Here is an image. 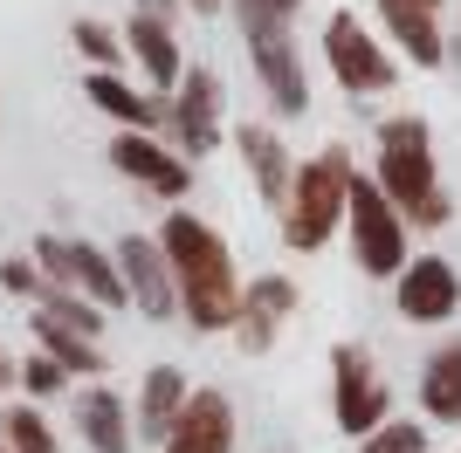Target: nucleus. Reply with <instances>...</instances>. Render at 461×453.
Here are the masks:
<instances>
[{
  "instance_id": "nucleus-22",
  "label": "nucleus",
  "mask_w": 461,
  "mask_h": 453,
  "mask_svg": "<svg viewBox=\"0 0 461 453\" xmlns=\"http://www.w3.org/2000/svg\"><path fill=\"white\" fill-rule=\"evenodd\" d=\"M420 413L427 419H461V337L441 343L420 364Z\"/></svg>"
},
{
  "instance_id": "nucleus-32",
  "label": "nucleus",
  "mask_w": 461,
  "mask_h": 453,
  "mask_svg": "<svg viewBox=\"0 0 461 453\" xmlns=\"http://www.w3.org/2000/svg\"><path fill=\"white\" fill-rule=\"evenodd\" d=\"M179 7H193V14H221L228 0H179Z\"/></svg>"
},
{
  "instance_id": "nucleus-27",
  "label": "nucleus",
  "mask_w": 461,
  "mask_h": 453,
  "mask_svg": "<svg viewBox=\"0 0 461 453\" xmlns=\"http://www.w3.org/2000/svg\"><path fill=\"white\" fill-rule=\"evenodd\" d=\"M358 453H427V426L420 419H385Z\"/></svg>"
},
{
  "instance_id": "nucleus-10",
  "label": "nucleus",
  "mask_w": 461,
  "mask_h": 453,
  "mask_svg": "<svg viewBox=\"0 0 461 453\" xmlns=\"http://www.w3.org/2000/svg\"><path fill=\"white\" fill-rule=\"evenodd\" d=\"M117 275H124V296H131V309H145L152 323L179 316V296H173V268H166V254H158L152 234H124V241L111 247Z\"/></svg>"
},
{
  "instance_id": "nucleus-21",
  "label": "nucleus",
  "mask_w": 461,
  "mask_h": 453,
  "mask_svg": "<svg viewBox=\"0 0 461 453\" xmlns=\"http://www.w3.org/2000/svg\"><path fill=\"white\" fill-rule=\"evenodd\" d=\"M28 330H35V351L41 358H56L69 378H104V343H90V337H77V330H62V323H49V316H35L28 309Z\"/></svg>"
},
{
  "instance_id": "nucleus-15",
  "label": "nucleus",
  "mask_w": 461,
  "mask_h": 453,
  "mask_svg": "<svg viewBox=\"0 0 461 453\" xmlns=\"http://www.w3.org/2000/svg\"><path fill=\"white\" fill-rule=\"evenodd\" d=\"M186 398H193L186 371H179V364H152V371H145V385H138V398H131L138 440H145V447H166V440H173V426H179V413H186Z\"/></svg>"
},
{
  "instance_id": "nucleus-26",
  "label": "nucleus",
  "mask_w": 461,
  "mask_h": 453,
  "mask_svg": "<svg viewBox=\"0 0 461 453\" xmlns=\"http://www.w3.org/2000/svg\"><path fill=\"white\" fill-rule=\"evenodd\" d=\"M69 392V371H62L56 358H21V398H28V405H49V398H62Z\"/></svg>"
},
{
  "instance_id": "nucleus-3",
  "label": "nucleus",
  "mask_w": 461,
  "mask_h": 453,
  "mask_svg": "<svg viewBox=\"0 0 461 453\" xmlns=\"http://www.w3.org/2000/svg\"><path fill=\"white\" fill-rule=\"evenodd\" d=\"M351 151L345 145H324L310 165H296V179H289V200H283V247H296V254H317V247L345 226V200H351Z\"/></svg>"
},
{
  "instance_id": "nucleus-9",
  "label": "nucleus",
  "mask_w": 461,
  "mask_h": 453,
  "mask_svg": "<svg viewBox=\"0 0 461 453\" xmlns=\"http://www.w3.org/2000/svg\"><path fill=\"white\" fill-rule=\"evenodd\" d=\"M241 41H249V62H255V76H262V90H269L276 117H303L310 111V83H303L296 35L276 28V21H255V28H241Z\"/></svg>"
},
{
  "instance_id": "nucleus-25",
  "label": "nucleus",
  "mask_w": 461,
  "mask_h": 453,
  "mask_svg": "<svg viewBox=\"0 0 461 453\" xmlns=\"http://www.w3.org/2000/svg\"><path fill=\"white\" fill-rule=\"evenodd\" d=\"M69 41H77V56L90 62L96 76H117L124 62H131V56H124V35H117L111 21H96V14H83L77 28H69Z\"/></svg>"
},
{
  "instance_id": "nucleus-18",
  "label": "nucleus",
  "mask_w": 461,
  "mask_h": 453,
  "mask_svg": "<svg viewBox=\"0 0 461 453\" xmlns=\"http://www.w3.org/2000/svg\"><path fill=\"white\" fill-rule=\"evenodd\" d=\"M83 90H90V103L111 117L117 131H145V138H158V131H166V117H173V96L131 90L124 76H96V69H90V83H83Z\"/></svg>"
},
{
  "instance_id": "nucleus-16",
  "label": "nucleus",
  "mask_w": 461,
  "mask_h": 453,
  "mask_svg": "<svg viewBox=\"0 0 461 453\" xmlns=\"http://www.w3.org/2000/svg\"><path fill=\"white\" fill-rule=\"evenodd\" d=\"M166 453H234V398L221 392V385H200V392L186 398V413H179Z\"/></svg>"
},
{
  "instance_id": "nucleus-4",
  "label": "nucleus",
  "mask_w": 461,
  "mask_h": 453,
  "mask_svg": "<svg viewBox=\"0 0 461 453\" xmlns=\"http://www.w3.org/2000/svg\"><path fill=\"white\" fill-rule=\"evenodd\" d=\"M345 226H351V262H358V275H372V282H400V268L413 262V247H406V220L393 213V200L372 186L366 172L351 179Z\"/></svg>"
},
{
  "instance_id": "nucleus-17",
  "label": "nucleus",
  "mask_w": 461,
  "mask_h": 453,
  "mask_svg": "<svg viewBox=\"0 0 461 453\" xmlns=\"http://www.w3.org/2000/svg\"><path fill=\"white\" fill-rule=\"evenodd\" d=\"M234 151H241V165H249V179H255V192H262V207H276L283 213V200H289V179H296V158H289V145L269 131V124H234Z\"/></svg>"
},
{
  "instance_id": "nucleus-33",
  "label": "nucleus",
  "mask_w": 461,
  "mask_h": 453,
  "mask_svg": "<svg viewBox=\"0 0 461 453\" xmlns=\"http://www.w3.org/2000/svg\"><path fill=\"white\" fill-rule=\"evenodd\" d=\"M0 124H7V117H0Z\"/></svg>"
},
{
  "instance_id": "nucleus-24",
  "label": "nucleus",
  "mask_w": 461,
  "mask_h": 453,
  "mask_svg": "<svg viewBox=\"0 0 461 453\" xmlns=\"http://www.w3.org/2000/svg\"><path fill=\"white\" fill-rule=\"evenodd\" d=\"M35 316H49V323H62V330H77V337H104V309L96 302H83L77 289H56V282H41V296H35Z\"/></svg>"
},
{
  "instance_id": "nucleus-19",
  "label": "nucleus",
  "mask_w": 461,
  "mask_h": 453,
  "mask_svg": "<svg viewBox=\"0 0 461 453\" xmlns=\"http://www.w3.org/2000/svg\"><path fill=\"white\" fill-rule=\"evenodd\" d=\"M124 56L145 69V83H152V96H173L179 76H186V56H179V35L173 28H158V21L131 14L124 21Z\"/></svg>"
},
{
  "instance_id": "nucleus-28",
  "label": "nucleus",
  "mask_w": 461,
  "mask_h": 453,
  "mask_svg": "<svg viewBox=\"0 0 461 453\" xmlns=\"http://www.w3.org/2000/svg\"><path fill=\"white\" fill-rule=\"evenodd\" d=\"M234 7V21L241 28H255V21H276V28H289V21L303 14V0H228Z\"/></svg>"
},
{
  "instance_id": "nucleus-31",
  "label": "nucleus",
  "mask_w": 461,
  "mask_h": 453,
  "mask_svg": "<svg viewBox=\"0 0 461 453\" xmlns=\"http://www.w3.org/2000/svg\"><path fill=\"white\" fill-rule=\"evenodd\" d=\"M0 392H21V364L7 358V351H0Z\"/></svg>"
},
{
  "instance_id": "nucleus-11",
  "label": "nucleus",
  "mask_w": 461,
  "mask_h": 453,
  "mask_svg": "<svg viewBox=\"0 0 461 453\" xmlns=\"http://www.w3.org/2000/svg\"><path fill=\"white\" fill-rule=\"evenodd\" d=\"M393 309H400L406 323H447L461 309L455 262H441V254H413V262L400 268V282H393Z\"/></svg>"
},
{
  "instance_id": "nucleus-29",
  "label": "nucleus",
  "mask_w": 461,
  "mask_h": 453,
  "mask_svg": "<svg viewBox=\"0 0 461 453\" xmlns=\"http://www.w3.org/2000/svg\"><path fill=\"white\" fill-rule=\"evenodd\" d=\"M0 289L35 302V296H41V268H35V254H7V262H0Z\"/></svg>"
},
{
  "instance_id": "nucleus-7",
  "label": "nucleus",
  "mask_w": 461,
  "mask_h": 453,
  "mask_svg": "<svg viewBox=\"0 0 461 453\" xmlns=\"http://www.w3.org/2000/svg\"><path fill=\"white\" fill-rule=\"evenodd\" d=\"M221 76L213 69H186L179 76V90H173V117H166V131H158V145L179 151V158H207L213 145H221Z\"/></svg>"
},
{
  "instance_id": "nucleus-14",
  "label": "nucleus",
  "mask_w": 461,
  "mask_h": 453,
  "mask_svg": "<svg viewBox=\"0 0 461 453\" xmlns=\"http://www.w3.org/2000/svg\"><path fill=\"white\" fill-rule=\"evenodd\" d=\"M69 419H77V440L90 453H131L138 447V426H131V405H124V392H111L104 378H96L90 392H77V405H69Z\"/></svg>"
},
{
  "instance_id": "nucleus-12",
  "label": "nucleus",
  "mask_w": 461,
  "mask_h": 453,
  "mask_svg": "<svg viewBox=\"0 0 461 453\" xmlns=\"http://www.w3.org/2000/svg\"><path fill=\"white\" fill-rule=\"evenodd\" d=\"M111 165L124 172L131 186L158 192V200H186L193 192V165L179 158V151H166L158 138H145V131H117L111 138Z\"/></svg>"
},
{
  "instance_id": "nucleus-30",
  "label": "nucleus",
  "mask_w": 461,
  "mask_h": 453,
  "mask_svg": "<svg viewBox=\"0 0 461 453\" xmlns=\"http://www.w3.org/2000/svg\"><path fill=\"white\" fill-rule=\"evenodd\" d=\"M131 14H145V21H158V28H173V35H179V0H138Z\"/></svg>"
},
{
  "instance_id": "nucleus-13",
  "label": "nucleus",
  "mask_w": 461,
  "mask_h": 453,
  "mask_svg": "<svg viewBox=\"0 0 461 453\" xmlns=\"http://www.w3.org/2000/svg\"><path fill=\"white\" fill-rule=\"evenodd\" d=\"M296 282L289 275H255V282H241V323H234V343L241 351H269L276 330H283L289 316H296Z\"/></svg>"
},
{
  "instance_id": "nucleus-8",
  "label": "nucleus",
  "mask_w": 461,
  "mask_h": 453,
  "mask_svg": "<svg viewBox=\"0 0 461 453\" xmlns=\"http://www.w3.org/2000/svg\"><path fill=\"white\" fill-rule=\"evenodd\" d=\"M324 62L351 96H379V90H393V76H400L393 56L379 49V35H366L358 14H330L324 21Z\"/></svg>"
},
{
  "instance_id": "nucleus-2",
  "label": "nucleus",
  "mask_w": 461,
  "mask_h": 453,
  "mask_svg": "<svg viewBox=\"0 0 461 453\" xmlns=\"http://www.w3.org/2000/svg\"><path fill=\"white\" fill-rule=\"evenodd\" d=\"M372 186L393 200L406 226H447L455 220V200H447L441 172H434V138H427V117H385L379 124V172Z\"/></svg>"
},
{
  "instance_id": "nucleus-6",
  "label": "nucleus",
  "mask_w": 461,
  "mask_h": 453,
  "mask_svg": "<svg viewBox=\"0 0 461 453\" xmlns=\"http://www.w3.org/2000/svg\"><path fill=\"white\" fill-rule=\"evenodd\" d=\"M330 378H338V433L366 447L385 419H393V392H385L379 364H372L366 343H338V351H330Z\"/></svg>"
},
{
  "instance_id": "nucleus-23",
  "label": "nucleus",
  "mask_w": 461,
  "mask_h": 453,
  "mask_svg": "<svg viewBox=\"0 0 461 453\" xmlns=\"http://www.w3.org/2000/svg\"><path fill=\"white\" fill-rule=\"evenodd\" d=\"M0 447L7 453H62V440H56V426L41 419V405L14 398V405L0 413Z\"/></svg>"
},
{
  "instance_id": "nucleus-5",
  "label": "nucleus",
  "mask_w": 461,
  "mask_h": 453,
  "mask_svg": "<svg viewBox=\"0 0 461 453\" xmlns=\"http://www.w3.org/2000/svg\"><path fill=\"white\" fill-rule=\"evenodd\" d=\"M35 268H41V282H56V289H77L83 302H96L104 316L111 309H131V296H124V275H117L111 262V247H90L77 241V234H35Z\"/></svg>"
},
{
  "instance_id": "nucleus-1",
  "label": "nucleus",
  "mask_w": 461,
  "mask_h": 453,
  "mask_svg": "<svg viewBox=\"0 0 461 453\" xmlns=\"http://www.w3.org/2000/svg\"><path fill=\"white\" fill-rule=\"evenodd\" d=\"M152 241L166 254V268H173V296H179L186 330L193 337H234V323H241V275H234V254L221 241V226L173 207Z\"/></svg>"
},
{
  "instance_id": "nucleus-34",
  "label": "nucleus",
  "mask_w": 461,
  "mask_h": 453,
  "mask_svg": "<svg viewBox=\"0 0 461 453\" xmlns=\"http://www.w3.org/2000/svg\"><path fill=\"white\" fill-rule=\"evenodd\" d=\"M0 453H7V447H0Z\"/></svg>"
},
{
  "instance_id": "nucleus-20",
  "label": "nucleus",
  "mask_w": 461,
  "mask_h": 453,
  "mask_svg": "<svg viewBox=\"0 0 461 453\" xmlns=\"http://www.w3.org/2000/svg\"><path fill=\"white\" fill-rule=\"evenodd\" d=\"M379 21L393 28V41H400L420 69H441L447 62V28H441L434 7H420V0H379Z\"/></svg>"
}]
</instances>
